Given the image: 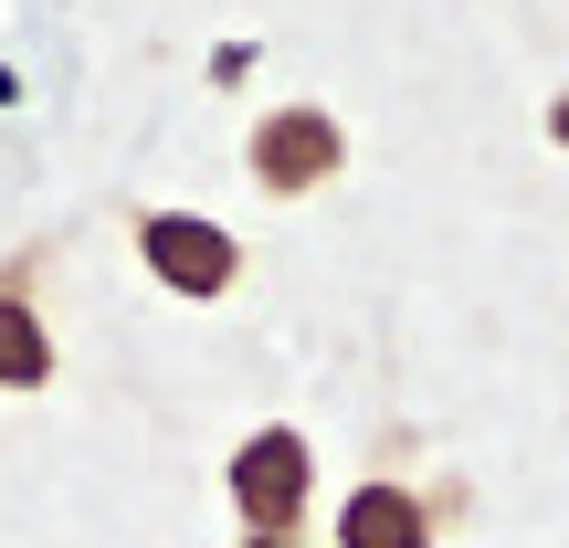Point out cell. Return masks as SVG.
<instances>
[{
  "label": "cell",
  "instance_id": "1",
  "mask_svg": "<svg viewBox=\"0 0 569 548\" xmlns=\"http://www.w3.org/2000/svg\"><path fill=\"white\" fill-rule=\"evenodd\" d=\"M306 486H317V454H306V432H296V422H264L243 454H232V507H243V528H253V538H296Z\"/></svg>",
  "mask_w": 569,
  "mask_h": 548
},
{
  "label": "cell",
  "instance_id": "2",
  "mask_svg": "<svg viewBox=\"0 0 569 548\" xmlns=\"http://www.w3.org/2000/svg\"><path fill=\"white\" fill-rule=\"evenodd\" d=\"M138 253H148V275L169 285V296H232V275H243V253H232V232L222 222H201V211H148L138 222Z\"/></svg>",
  "mask_w": 569,
  "mask_h": 548
},
{
  "label": "cell",
  "instance_id": "3",
  "mask_svg": "<svg viewBox=\"0 0 569 548\" xmlns=\"http://www.w3.org/2000/svg\"><path fill=\"white\" fill-rule=\"evenodd\" d=\"M338 117L327 106H274L264 127H253V180L274 190V201H296V190H317L327 169H338Z\"/></svg>",
  "mask_w": 569,
  "mask_h": 548
},
{
  "label": "cell",
  "instance_id": "4",
  "mask_svg": "<svg viewBox=\"0 0 569 548\" xmlns=\"http://www.w3.org/2000/svg\"><path fill=\"white\" fill-rule=\"evenodd\" d=\"M338 548H432V517L411 486H359L338 507Z\"/></svg>",
  "mask_w": 569,
  "mask_h": 548
},
{
  "label": "cell",
  "instance_id": "5",
  "mask_svg": "<svg viewBox=\"0 0 569 548\" xmlns=\"http://www.w3.org/2000/svg\"><path fill=\"white\" fill-rule=\"evenodd\" d=\"M53 380V338H42V306L0 296V390H42Z\"/></svg>",
  "mask_w": 569,
  "mask_h": 548
},
{
  "label": "cell",
  "instance_id": "6",
  "mask_svg": "<svg viewBox=\"0 0 569 548\" xmlns=\"http://www.w3.org/2000/svg\"><path fill=\"white\" fill-rule=\"evenodd\" d=\"M549 138H559V148H569V96H559V106H549Z\"/></svg>",
  "mask_w": 569,
  "mask_h": 548
}]
</instances>
